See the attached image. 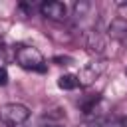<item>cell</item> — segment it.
Masks as SVG:
<instances>
[{"label":"cell","mask_w":127,"mask_h":127,"mask_svg":"<svg viewBox=\"0 0 127 127\" xmlns=\"http://www.w3.org/2000/svg\"><path fill=\"white\" fill-rule=\"evenodd\" d=\"M58 87L60 89H65V91H73V89L79 87V79L73 73H64V75L58 77Z\"/></svg>","instance_id":"obj_7"},{"label":"cell","mask_w":127,"mask_h":127,"mask_svg":"<svg viewBox=\"0 0 127 127\" xmlns=\"http://www.w3.org/2000/svg\"><path fill=\"white\" fill-rule=\"evenodd\" d=\"M30 117V109L22 103H6L0 107V121L10 127H18L26 123Z\"/></svg>","instance_id":"obj_2"},{"label":"cell","mask_w":127,"mask_h":127,"mask_svg":"<svg viewBox=\"0 0 127 127\" xmlns=\"http://www.w3.org/2000/svg\"><path fill=\"white\" fill-rule=\"evenodd\" d=\"M40 14L52 22H64L67 18V6L58 0H48V2L40 4Z\"/></svg>","instance_id":"obj_3"},{"label":"cell","mask_w":127,"mask_h":127,"mask_svg":"<svg viewBox=\"0 0 127 127\" xmlns=\"http://www.w3.org/2000/svg\"><path fill=\"white\" fill-rule=\"evenodd\" d=\"M8 83V71L4 65H0V85H6Z\"/></svg>","instance_id":"obj_10"},{"label":"cell","mask_w":127,"mask_h":127,"mask_svg":"<svg viewBox=\"0 0 127 127\" xmlns=\"http://www.w3.org/2000/svg\"><path fill=\"white\" fill-rule=\"evenodd\" d=\"M6 60H8V56H6V46H4V42L0 40V65H2Z\"/></svg>","instance_id":"obj_11"},{"label":"cell","mask_w":127,"mask_h":127,"mask_svg":"<svg viewBox=\"0 0 127 127\" xmlns=\"http://www.w3.org/2000/svg\"><path fill=\"white\" fill-rule=\"evenodd\" d=\"M125 123H127V117H125Z\"/></svg>","instance_id":"obj_14"},{"label":"cell","mask_w":127,"mask_h":127,"mask_svg":"<svg viewBox=\"0 0 127 127\" xmlns=\"http://www.w3.org/2000/svg\"><path fill=\"white\" fill-rule=\"evenodd\" d=\"M103 67H105V64L103 62H89L79 73H77V79H79V85H83V87H87V85H91L99 75H101V71H103Z\"/></svg>","instance_id":"obj_4"},{"label":"cell","mask_w":127,"mask_h":127,"mask_svg":"<svg viewBox=\"0 0 127 127\" xmlns=\"http://www.w3.org/2000/svg\"><path fill=\"white\" fill-rule=\"evenodd\" d=\"M54 62H60V65H67L69 58H54Z\"/></svg>","instance_id":"obj_12"},{"label":"cell","mask_w":127,"mask_h":127,"mask_svg":"<svg viewBox=\"0 0 127 127\" xmlns=\"http://www.w3.org/2000/svg\"><path fill=\"white\" fill-rule=\"evenodd\" d=\"M77 127H117V123L107 117H91V119L81 121Z\"/></svg>","instance_id":"obj_8"},{"label":"cell","mask_w":127,"mask_h":127,"mask_svg":"<svg viewBox=\"0 0 127 127\" xmlns=\"http://www.w3.org/2000/svg\"><path fill=\"white\" fill-rule=\"evenodd\" d=\"M107 36L113 40H123L127 36V18H113L107 26Z\"/></svg>","instance_id":"obj_5"},{"label":"cell","mask_w":127,"mask_h":127,"mask_svg":"<svg viewBox=\"0 0 127 127\" xmlns=\"http://www.w3.org/2000/svg\"><path fill=\"white\" fill-rule=\"evenodd\" d=\"M99 101H101V95L99 93H89V95H83L81 99H79V109H81V113H85V115H91L93 111H95V107L99 105Z\"/></svg>","instance_id":"obj_6"},{"label":"cell","mask_w":127,"mask_h":127,"mask_svg":"<svg viewBox=\"0 0 127 127\" xmlns=\"http://www.w3.org/2000/svg\"><path fill=\"white\" fill-rule=\"evenodd\" d=\"M87 10H89V2H77V4H73V16L75 18H83L87 14Z\"/></svg>","instance_id":"obj_9"},{"label":"cell","mask_w":127,"mask_h":127,"mask_svg":"<svg viewBox=\"0 0 127 127\" xmlns=\"http://www.w3.org/2000/svg\"><path fill=\"white\" fill-rule=\"evenodd\" d=\"M125 73H127V69H125Z\"/></svg>","instance_id":"obj_15"},{"label":"cell","mask_w":127,"mask_h":127,"mask_svg":"<svg viewBox=\"0 0 127 127\" xmlns=\"http://www.w3.org/2000/svg\"><path fill=\"white\" fill-rule=\"evenodd\" d=\"M46 127H62V125H56V123H50V125H46Z\"/></svg>","instance_id":"obj_13"},{"label":"cell","mask_w":127,"mask_h":127,"mask_svg":"<svg viewBox=\"0 0 127 127\" xmlns=\"http://www.w3.org/2000/svg\"><path fill=\"white\" fill-rule=\"evenodd\" d=\"M14 58H16V64L28 71H38V73H44L48 69V64H46V58L44 54L34 48V46H18L14 50Z\"/></svg>","instance_id":"obj_1"}]
</instances>
